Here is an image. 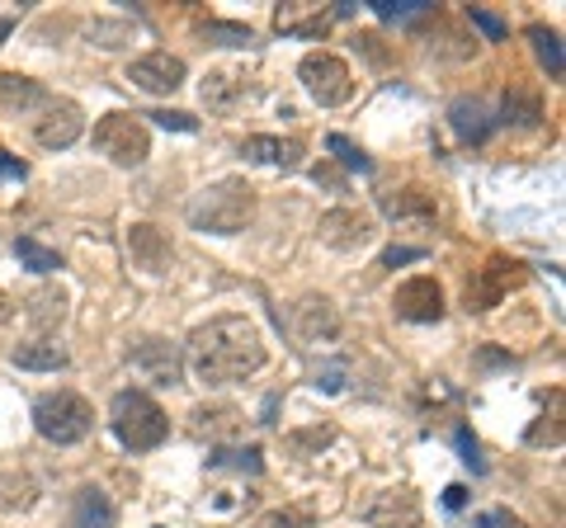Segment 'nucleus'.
<instances>
[{
  "label": "nucleus",
  "mask_w": 566,
  "mask_h": 528,
  "mask_svg": "<svg viewBox=\"0 0 566 528\" xmlns=\"http://www.w3.org/2000/svg\"><path fill=\"white\" fill-rule=\"evenodd\" d=\"M189 363L208 387L245 382L264 368V336L245 316H212L189 330Z\"/></svg>",
  "instance_id": "f257e3e1"
},
{
  "label": "nucleus",
  "mask_w": 566,
  "mask_h": 528,
  "mask_svg": "<svg viewBox=\"0 0 566 528\" xmlns=\"http://www.w3.org/2000/svg\"><path fill=\"white\" fill-rule=\"evenodd\" d=\"M251 218H255V189L245 180H218L203 193H193L189 203V222L212 236H237L251 226Z\"/></svg>",
  "instance_id": "f03ea898"
},
{
  "label": "nucleus",
  "mask_w": 566,
  "mask_h": 528,
  "mask_svg": "<svg viewBox=\"0 0 566 528\" xmlns=\"http://www.w3.org/2000/svg\"><path fill=\"white\" fill-rule=\"evenodd\" d=\"M109 425H114V434H118V444H123V448H133V453L161 448V444H166V434H170L166 411L156 406L147 392H137V387H128V392H118V397H114Z\"/></svg>",
  "instance_id": "7ed1b4c3"
},
{
  "label": "nucleus",
  "mask_w": 566,
  "mask_h": 528,
  "mask_svg": "<svg viewBox=\"0 0 566 528\" xmlns=\"http://www.w3.org/2000/svg\"><path fill=\"white\" fill-rule=\"evenodd\" d=\"M33 430H39L48 444H81V439L95 430V411H91V401L76 392H48L33 401Z\"/></svg>",
  "instance_id": "20e7f679"
},
{
  "label": "nucleus",
  "mask_w": 566,
  "mask_h": 528,
  "mask_svg": "<svg viewBox=\"0 0 566 528\" xmlns=\"http://www.w3.org/2000/svg\"><path fill=\"white\" fill-rule=\"evenodd\" d=\"M95 147L109 156L114 166H142L151 156V133H147V123H142V114H104L95 123Z\"/></svg>",
  "instance_id": "39448f33"
},
{
  "label": "nucleus",
  "mask_w": 566,
  "mask_h": 528,
  "mask_svg": "<svg viewBox=\"0 0 566 528\" xmlns=\"http://www.w3.org/2000/svg\"><path fill=\"white\" fill-rule=\"evenodd\" d=\"M297 81L307 85V95L322 104V109H340L354 95V76H349V62L335 57V52H307L297 62Z\"/></svg>",
  "instance_id": "423d86ee"
},
{
  "label": "nucleus",
  "mask_w": 566,
  "mask_h": 528,
  "mask_svg": "<svg viewBox=\"0 0 566 528\" xmlns=\"http://www.w3.org/2000/svg\"><path fill=\"white\" fill-rule=\"evenodd\" d=\"M520 284H524V264L510 260V255H491L482 270H472L468 288H463V303H468V311H491V307H501V297L510 288H520Z\"/></svg>",
  "instance_id": "0eeeda50"
},
{
  "label": "nucleus",
  "mask_w": 566,
  "mask_h": 528,
  "mask_svg": "<svg viewBox=\"0 0 566 528\" xmlns=\"http://www.w3.org/2000/svg\"><path fill=\"white\" fill-rule=\"evenodd\" d=\"M128 363H133V373H142L147 382L156 387H175L185 378V359H180V349H175L170 340L161 336H147V340H137L128 349Z\"/></svg>",
  "instance_id": "6e6552de"
},
{
  "label": "nucleus",
  "mask_w": 566,
  "mask_h": 528,
  "mask_svg": "<svg viewBox=\"0 0 566 528\" xmlns=\"http://www.w3.org/2000/svg\"><path fill=\"white\" fill-rule=\"evenodd\" d=\"M420 519H424V509L411 486H387L364 505L368 528H420Z\"/></svg>",
  "instance_id": "1a4fd4ad"
},
{
  "label": "nucleus",
  "mask_w": 566,
  "mask_h": 528,
  "mask_svg": "<svg viewBox=\"0 0 566 528\" xmlns=\"http://www.w3.org/2000/svg\"><path fill=\"white\" fill-rule=\"evenodd\" d=\"M392 307H397L401 321H420V326H430V321H439V316H444V288H439L430 274L406 278V284L397 288V297H392Z\"/></svg>",
  "instance_id": "9d476101"
},
{
  "label": "nucleus",
  "mask_w": 566,
  "mask_h": 528,
  "mask_svg": "<svg viewBox=\"0 0 566 528\" xmlns=\"http://www.w3.org/2000/svg\"><path fill=\"white\" fill-rule=\"evenodd\" d=\"M128 81L142 85L147 95H175L185 85V62L170 57V52H147L128 66Z\"/></svg>",
  "instance_id": "9b49d317"
},
{
  "label": "nucleus",
  "mask_w": 566,
  "mask_h": 528,
  "mask_svg": "<svg viewBox=\"0 0 566 528\" xmlns=\"http://www.w3.org/2000/svg\"><path fill=\"white\" fill-rule=\"evenodd\" d=\"M293 330H297V340H307V345H331L340 336V311H335L331 297L312 293L293 307Z\"/></svg>",
  "instance_id": "f8f14e48"
},
{
  "label": "nucleus",
  "mask_w": 566,
  "mask_h": 528,
  "mask_svg": "<svg viewBox=\"0 0 566 528\" xmlns=\"http://www.w3.org/2000/svg\"><path fill=\"white\" fill-rule=\"evenodd\" d=\"M81 133H85V114H81L71 99L48 104L43 118L33 123V137H39V147H48V151H62V147H71Z\"/></svg>",
  "instance_id": "ddd939ff"
},
{
  "label": "nucleus",
  "mask_w": 566,
  "mask_h": 528,
  "mask_svg": "<svg viewBox=\"0 0 566 528\" xmlns=\"http://www.w3.org/2000/svg\"><path fill=\"white\" fill-rule=\"evenodd\" d=\"M316 232H322L331 251H359V245L374 236V218L359 213V208H331V213H322Z\"/></svg>",
  "instance_id": "4468645a"
},
{
  "label": "nucleus",
  "mask_w": 566,
  "mask_h": 528,
  "mask_svg": "<svg viewBox=\"0 0 566 528\" xmlns=\"http://www.w3.org/2000/svg\"><path fill=\"white\" fill-rule=\"evenodd\" d=\"M241 156L255 166H279V170H297L303 166V142L297 137H270V133H255L241 142Z\"/></svg>",
  "instance_id": "2eb2a0df"
},
{
  "label": "nucleus",
  "mask_w": 566,
  "mask_h": 528,
  "mask_svg": "<svg viewBox=\"0 0 566 528\" xmlns=\"http://www.w3.org/2000/svg\"><path fill=\"white\" fill-rule=\"evenodd\" d=\"M128 251L133 260L142 264L147 274H166V264H170V236L161 232V226H151V222H133L128 226Z\"/></svg>",
  "instance_id": "dca6fc26"
},
{
  "label": "nucleus",
  "mask_w": 566,
  "mask_h": 528,
  "mask_svg": "<svg viewBox=\"0 0 566 528\" xmlns=\"http://www.w3.org/2000/svg\"><path fill=\"white\" fill-rule=\"evenodd\" d=\"M331 20H335V10H322V6H279L274 14L279 33H293V39H322Z\"/></svg>",
  "instance_id": "f3484780"
},
{
  "label": "nucleus",
  "mask_w": 566,
  "mask_h": 528,
  "mask_svg": "<svg viewBox=\"0 0 566 528\" xmlns=\"http://www.w3.org/2000/svg\"><path fill=\"white\" fill-rule=\"evenodd\" d=\"M66 528H114V500L99 486H81L76 500H71Z\"/></svg>",
  "instance_id": "a211bd4d"
},
{
  "label": "nucleus",
  "mask_w": 566,
  "mask_h": 528,
  "mask_svg": "<svg viewBox=\"0 0 566 528\" xmlns=\"http://www.w3.org/2000/svg\"><path fill=\"white\" fill-rule=\"evenodd\" d=\"M241 99H251V76H237V72H208V81H203V104H208L212 114L237 109Z\"/></svg>",
  "instance_id": "6ab92c4d"
},
{
  "label": "nucleus",
  "mask_w": 566,
  "mask_h": 528,
  "mask_svg": "<svg viewBox=\"0 0 566 528\" xmlns=\"http://www.w3.org/2000/svg\"><path fill=\"white\" fill-rule=\"evenodd\" d=\"M449 118H453V133L463 137V142H482V137L491 133V109H486V99H453L449 104Z\"/></svg>",
  "instance_id": "aec40b11"
},
{
  "label": "nucleus",
  "mask_w": 566,
  "mask_h": 528,
  "mask_svg": "<svg viewBox=\"0 0 566 528\" xmlns=\"http://www.w3.org/2000/svg\"><path fill=\"white\" fill-rule=\"evenodd\" d=\"M382 213L387 218H424L430 222L439 213V203H434V193L430 189H397V193H382Z\"/></svg>",
  "instance_id": "412c9836"
},
{
  "label": "nucleus",
  "mask_w": 566,
  "mask_h": 528,
  "mask_svg": "<svg viewBox=\"0 0 566 528\" xmlns=\"http://www.w3.org/2000/svg\"><path fill=\"white\" fill-rule=\"evenodd\" d=\"M14 368H29V373H57V368H66V349L52 345V340H33V345H20L10 355Z\"/></svg>",
  "instance_id": "4be33fe9"
},
{
  "label": "nucleus",
  "mask_w": 566,
  "mask_h": 528,
  "mask_svg": "<svg viewBox=\"0 0 566 528\" xmlns=\"http://www.w3.org/2000/svg\"><path fill=\"white\" fill-rule=\"evenodd\" d=\"M501 114H505V123H515V128H534V123L543 118V95L528 91V85H510Z\"/></svg>",
  "instance_id": "5701e85b"
},
{
  "label": "nucleus",
  "mask_w": 566,
  "mask_h": 528,
  "mask_svg": "<svg viewBox=\"0 0 566 528\" xmlns=\"http://www.w3.org/2000/svg\"><path fill=\"white\" fill-rule=\"evenodd\" d=\"M24 316H29V326H33V330H52V326H62V316H66V293H62V288H43V293H33Z\"/></svg>",
  "instance_id": "b1692460"
},
{
  "label": "nucleus",
  "mask_w": 566,
  "mask_h": 528,
  "mask_svg": "<svg viewBox=\"0 0 566 528\" xmlns=\"http://www.w3.org/2000/svg\"><path fill=\"white\" fill-rule=\"evenodd\" d=\"M29 104H48L43 95V85H33L29 76H10V72H0V109H29Z\"/></svg>",
  "instance_id": "393cba45"
},
{
  "label": "nucleus",
  "mask_w": 566,
  "mask_h": 528,
  "mask_svg": "<svg viewBox=\"0 0 566 528\" xmlns=\"http://www.w3.org/2000/svg\"><path fill=\"white\" fill-rule=\"evenodd\" d=\"M241 430V411L237 406H199L193 411V434H212V439H227Z\"/></svg>",
  "instance_id": "a878e982"
},
{
  "label": "nucleus",
  "mask_w": 566,
  "mask_h": 528,
  "mask_svg": "<svg viewBox=\"0 0 566 528\" xmlns=\"http://www.w3.org/2000/svg\"><path fill=\"white\" fill-rule=\"evenodd\" d=\"M528 43H534L538 62L547 66V76H553V81H562L566 62H562V39H557V33H553V29H543V24H528Z\"/></svg>",
  "instance_id": "bb28decb"
},
{
  "label": "nucleus",
  "mask_w": 566,
  "mask_h": 528,
  "mask_svg": "<svg viewBox=\"0 0 566 528\" xmlns=\"http://www.w3.org/2000/svg\"><path fill=\"white\" fill-rule=\"evenodd\" d=\"M14 251H20V260L29 264L33 274H57L62 270V255L48 251V245H39L33 236H20V241H14Z\"/></svg>",
  "instance_id": "cd10ccee"
},
{
  "label": "nucleus",
  "mask_w": 566,
  "mask_h": 528,
  "mask_svg": "<svg viewBox=\"0 0 566 528\" xmlns=\"http://www.w3.org/2000/svg\"><path fill=\"white\" fill-rule=\"evenodd\" d=\"M208 467H218V472L232 467V472H251V477H255L264 463H260V448H218L208 457Z\"/></svg>",
  "instance_id": "c85d7f7f"
},
{
  "label": "nucleus",
  "mask_w": 566,
  "mask_h": 528,
  "mask_svg": "<svg viewBox=\"0 0 566 528\" xmlns=\"http://www.w3.org/2000/svg\"><path fill=\"white\" fill-rule=\"evenodd\" d=\"M203 39L208 43H222V47H255V33L245 29V24H203Z\"/></svg>",
  "instance_id": "c756f323"
},
{
  "label": "nucleus",
  "mask_w": 566,
  "mask_h": 528,
  "mask_svg": "<svg viewBox=\"0 0 566 528\" xmlns=\"http://www.w3.org/2000/svg\"><path fill=\"white\" fill-rule=\"evenodd\" d=\"M524 439H528V444H534V448H543V444H562V397L553 401V415H543L538 425L528 430Z\"/></svg>",
  "instance_id": "7c9ffc66"
},
{
  "label": "nucleus",
  "mask_w": 566,
  "mask_h": 528,
  "mask_svg": "<svg viewBox=\"0 0 566 528\" xmlns=\"http://www.w3.org/2000/svg\"><path fill=\"white\" fill-rule=\"evenodd\" d=\"M378 20H411V14L424 10V0H368Z\"/></svg>",
  "instance_id": "2f4dec72"
},
{
  "label": "nucleus",
  "mask_w": 566,
  "mask_h": 528,
  "mask_svg": "<svg viewBox=\"0 0 566 528\" xmlns=\"http://www.w3.org/2000/svg\"><path fill=\"white\" fill-rule=\"evenodd\" d=\"M326 147H331L335 156H340V161H345L349 170H368V156H364L359 147H354L345 133H331V137H326Z\"/></svg>",
  "instance_id": "473e14b6"
},
{
  "label": "nucleus",
  "mask_w": 566,
  "mask_h": 528,
  "mask_svg": "<svg viewBox=\"0 0 566 528\" xmlns=\"http://www.w3.org/2000/svg\"><path fill=\"white\" fill-rule=\"evenodd\" d=\"M307 509H270V515H260L255 528H307Z\"/></svg>",
  "instance_id": "72a5a7b5"
},
{
  "label": "nucleus",
  "mask_w": 566,
  "mask_h": 528,
  "mask_svg": "<svg viewBox=\"0 0 566 528\" xmlns=\"http://www.w3.org/2000/svg\"><path fill=\"white\" fill-rule=\"evenodd\" d=\"M453 444H458V453H463V463H468L472 472H486V463H482V448H476V439H472L468 430H458V434H453Z\"/></svg>",
  "instance_id": "f704fd0d"
},
{
  "label": "nucleus",
  "mask_w": 566,
  "mask_h": 528,
  "mask_svg": "<svg viewBox=\"0 0 566 528\" xmlns=\"http://www.w3.org/2000/svg\"><path fill=\"white\" fill-rule=\"evenodd\" d=\"M147 118H156L161 128H175V133H193V128H199V118L180 114V109H161V114H147Z\"/></svg>",
  "instance_id": "c9c22d12"
},
{
  "label": "nucleus",
  "mask_w": 566,
  "mask_h": 528,
  "mask_svg": "<svg viewBox=\"0 0 566 528\" xmlns=\"http://www.w3.org/2000/svg\"><path fill=\"white\" fill-rule=\"evenodd\" d=\"M472 24H476V29H482V33H486V39H491V43H501V39H505V24H501V20H495V14H491V10H482V6H472Z\"/></svg>",
  "instance_id": "e433bc0d"
},
{
  "label": "nucleus",
  "mask_w": 566,
  "mask_h": 528,
  "mask_svg": "<svg viewBox=\"0 0 566 528\" xmlns=\"http://www.w3.org/2000/svg\"><path fill=\"white\" fill-rule=\"evenodd\" d=\"M316 387H322V392H345V363H326L322 373H316Z\"/></svg>",
  "instance_id": "4c0bfd02"
},
{
  "label": "nucleus",
  "mask_w": 566,
  "mask_h": 528,
  "mask_svg": "<svg viewBox=\"0 0 566 528\" xmlns=\"http://www.w3.org/2000/svg\"><path fill=\"white\" fill-rule=\"evenodd\" d=\"M424 251H416V245H392V251H382V260H378V270H392V264H411V260H420Z\"/></svg>",
  "instance_id": "58836bf2"
},
{
  "label": "nucleus",
  "mask_w": 566,
  "mask_h": 528,
  "mask_svg": "<svg viewBox=\"0 0 566 528\" xmlns=\"http://www.w3.org/2000/svg\"><path fill=\"white\" fill-rule=\"evenodd\" d=\"M476 528H528V524L515 519V515H505V509H491V515L476 519Z\"/></svg>",
  "instance_id": "ea45409f"
},
{
  "label": "nucleus",
  "mask_w": 566,
  "mask_h": 528,
  "mask_svg": "<svg viewBox=\"0 0 566 528\" xmlns=\"http://www.w3.org/2000/svg\"><path fill=\"white\" fill-rule=\"evenodd\" d=\"M29 166L20 161V156H10V151H0V180H24Z\"/></svg>",
  "instance_id": "a19ab883"
},
{
  "label": "nucleus",
  "mask_w": 566,
  "mask_h": 528,
  "mask_svg": "<svg viewBox=\"0 0 566 528\" xmlns=\"http://www.w3.org/2000/svg\"><path fill=\"white\" fill-rule=\"evenodd\" d=\"M331 434H335V430H312V434H293L289 444H293L297 453H303V448H316V444H331Z\"/></svg>",
  "instance_id": "79ce46f5"
},
{
  "label": "nucleus",
  "mask_w": 566,
  "mask_h": 528,
  "mask_svg": "<svg viewBox=\"0 0 566 528\" xmlns=\"http://www.w3.org/2000/svg\"><path fill=\"white\" fill-rule=\"evenodd\" d=\"M444 505H449V509H463V505H468V486H449V490H444Z\"/></svg>",
  "instance_id": "37998d69"
},
{
  "label": "nucleus",
  "mask_w": 566,
  "mask_h": 528,
  "mask_svg": "<svg viewBox=\"0 0 566 528\" xmlns=\"http://www.w3.org/2000/svg\"><path fill=\"white\" fill-rule=\"evenodd\" d=\"M10 316H14V303H10V293H6V288H0V326H6V321H10Z\"/></svg>",
  "instance_id": "c03bdc74"
},
{
  "label": "nucleus",
  "mask_w": 566,
  "mask_h": 528,
  "mask_svg": "<svg viewBox=\"0 0 566 528\" xmlns=\"http://www.w3.org/2000/svg\"><path fill=\"white\" fill-rule=\"evenodd\" d=\"M10 29H14V20H0V39H10Z\"/></svg>",
  "instance_id": "a18cd8bd"
}]
</instances>
